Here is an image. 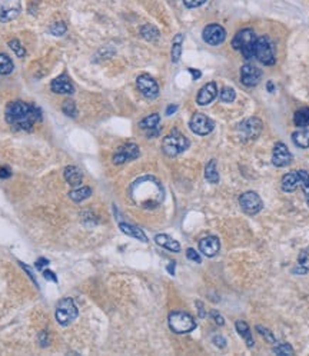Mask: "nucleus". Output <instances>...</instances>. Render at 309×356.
Returning a JSON list of instances; mask_svg holds the SVG:
<instances>
[{"instance_id":"nucleus-1","label":"nucleus","mask_w":309,"mask_h":356,"mask_svg":"<svg viewBox=\"0 0 309 356\" xmlns=\"http://www.w3.org/2000/svg\"><path fill=\"white\" fill-rule=\"evenodd\" d=\"M130 199L143 209L157 208L165 198V190L154 176H143L130 186Z\"/></svg>"},{"instance_id":"nucleus-2","label":"nucleus","mask_w":309,"mask_h":356,"mask_svg":"<svg viewBox=\"0 0 309 356\" xmlns=\"http://www.w3.org/2000/svg\"><path fill=\"white\" fill-rule=\"evenodd\" d=\"M40 119V109L25 102H12L6 107V122L16 130H32Z\"/></svg>"},{"instance_id":"nucleus-3","label":"nucleus","mask_w":309,"mask_h":356,"mask_svg":"<svg viewBox=\"0 0 309 356\" xmlns=\"http://www.w3.org/2000/svg\"><path fill=\"white\" fill-rule=\"evenodd\" d=\"M256 42V36L252 29H243L236 33V36L232 40V46L235 50H239L245 59H252L253 47Z\"/></svg>"},{"instance_id":"nucleus-4","label":"nucleus","mask_w":309,"mask_h":356,"mask_svg":"<svg viewBox=\"0 0 309 356\" xmlns=\"http://www.w3.org/2000/svg\"><path fill=\"white\" fill-rule=\"evenodd\" d=\"M189 147V141L186 136H183L181 132L173 130L172 133H169L168 136L163 139L162 142V149L165 152V155L168 156H178L179 153L185 152Z\"/></svg>"},{"instance_id":"nucleus-5","label":"nucleus","mask_w":309,"mask_h":356,"mask_svg":"<svg viewBox=\"0 0 309 356\" xmlns=\"http://www.w3.org/2000/svg\"><path fill=\"white\" fill-rule=\"evenodd\" d=\"M168 323L175 333H189L196 328L195 319L186 312H172L169 315Z\"/></svg>"},{"instance_id":"nucleus-6","label":"nucleus","mask_w":309,"mask_h":356,"mask_svg":"<svg viewBox=\"0 0 309 356\" xmlns=\"http://www.w3.org/2000/svg\"><path fill=\"white\" fill-rule=\"evenodd\" d=\"M253 56L256 57L261 63L267 65V66H272L276 62L275 57V52H273V46L269 40V37L262 36L258 37L255 42V47H253Z\"/></svg>"},{"instance_id":"nucleus-7","label":"nucleus","mask_w":309,"mask_h":356,"mask_svg":"<svg viewBox=\"0 0 309 356\" xmlns=\"http://www.w3.org/2000/svg\"><path fill=\"white\" fill-rule=\"evenodd\" d=\"M76 318H77V308L71 298L63 299L57 305L56 319L62 326L72 323Z\"/></svg>"},{"instance_id":"nucleus-8","label":"nucleus","mask_w":309,"mask_h":356,"mask_svg":"<svg viewBox=\"0 0 309 356\" xmlns=\"http://www.w3.org/2000/svg\"><path fill=\"white\" fill-rule=\"evenodd\" d=\"M262 132V122L258 117H249L239 125V136L243 142L255 141Z\"/></svg>"},{"instance_id":"nucleus-9","label":"nucleus","mask_w":309,"mask_h":356,"mask_svg":"<svg viewBox=\"0 0 309 356\" xmlns=\"http://www.w3.org/2000/svg\"><path fill=\"white\" fill-rule=\"evenodd\" d=\"M239 205H240L242 211L248 214H256L258 212H261L262 208H264L262 199L255 192H245L239 198Z\"/></svg>"},{"instance_id":"nucleus-10","label":"nucleus","mask_w":309,"mask_h":356,"mask_svg":"<svg viewBox=\"0 0 309 356\" xmlns=\"http://www.w3.org/2000/svg\"><path fill=\"white\" fill-rule=\"evenodd\" d=\"M189 126L193 133H196L199 136H205V135H209L213 130L215 123L203 113H195L189 122Z\"/></svg>"},{"instance_id":"nucleus-11","label":"nucleus","mask_w":309,"mask_h":356,"mask_svg":"<svg viewBox=\"0 0 309 356\" xmlns=\"http://www.w3.org/2000/svg\"><path fill=\"white\" fill-rule=\"evenodd\" d=\"M136 86L142 95L148 99H154L159 96V86L154 77L149 74H141L136 79Z\"/></svg>"},{"instance_id":"nucleus-12","label":"nucleus","mask_w":309,"mask_h":356,"mask_svg":"<svg viewBox=\"0 0 309 356\" xmlns=\"http://www.w3.org/2000/svg\"><path fill=\"white\" fill-rule=\"evenodd\" d=\"M139 155H141V150H139L138 144L126 143V144L117 147L116 153L113 155V163L115 165H122L125 162H129V160H133V159L139 157Z\"/></svg>"},{"instance_id":"nucleus-13","label":"nucleus","mask_w":309,"mask_h":356,"mask_svg":"<svg viewBox=\"0 0 309 356\" xmlns=\"http://www.w3.org/2000/svg\"><path fill=\"white\" fill-rule=\"evenodd\" d=\"M202 37L211 46H219L221 43L225 42L226 30L221 25H208L203 29Z\"/></svg>"},{"instance_id":"nucleus-14","label":"nucleus","mask_w":309,"mask_h":356,"mask_svg":"<svg viewBox=\"0 0 309 356\" xmlns=\"http://www.w3.org/2000/svg\"><path fill=\"white\" fill-rule=\"evenodd\" d=\"M22 10L20 0H0V22H10Z\"/></svg>"},{"instance_id":"nucleus-15","label":"nucleus","mask_w":309,"mask_h":356,"mask_svg":"<svg viewBox=\"0 0 309 356\" xmlns=\"http://www.w3.org/2000/svg\"><path fill=\"white\" fill-rule=\"evenodd\" d=\"M261 79H262V71L258 69L256 66L246 63L240 68V82L245 86L248 87L256 86L261 82Z\"/></svg>"},{"instance_id":"nucleus-16","label":"nucleus","mask_w":309,"mask_h":356,"mask_svg":"<svg viewBox=\"0 0 309 356\" xmlns=\"http://www.w3.org/2000/svg\"><path fill=\"white\" fill-rule=\"evenodd\" d=\"M292 162V153L288 150L286 144L282 142H278L273 147V153H272V163L276 168H285Z\"/></svg>"},{"instance_id":"nucleus-17","label":"nucleus","mask_w":309,"mask_h":356,"mask_svg":"<svg viewBox=\"0 0 309 356\" xmlns=\"http://www.w3.org/2000/svg\"><path fill=\"white\" fill-rule=\"evenodd\" d=\"M216 96H218L216 83H215V82H209V83H206V85L199 90V93H197L196 96V103L200 105V106H206V105L212 103Z\"/></svg>"},{"instance_id":"nucleus-18","label":"nucleus","mask_w":309,"mask_h":356,"mask_svg":"<svg viewBox=\"0 0 309 356\" xmlns=\"http://www.w3.org/2000/svg\"><path fill=\"white\" fill-rule=\"evenodd\" d=\"M221 249V243L219 239L215 238V236H208V238H203L200 242H199V250L208 257H213L215 255H218Z\"/></svg>"},{"instance_id":"nucleus-19","label":"nucleus","mask_w":309,"mask_h":356,"mask_svg":"<svg viewBox=\"0 0 309 356\" xmlns=\"http://www.w3.org/2000/svg\"><path fill=\"white\" fill-rule=\"evenodd\" d=\"M50 89L57 93V95H72L73 93V85L69 80V77L66 74H60L52 82Z\"/></svg>"},{"instance_id":"nucleus-20","label":"nucleus","mask_w":309,"mask_h":356,"mask_svg":"<svg viewBox=\"0 0 309 356\" xmlns=\"http://www.w3.org/2000/svg\"><path fill=\"white\" fill-rule=\"evenodd\" d=\"M154 242L157 243L159 246H162V248L170 250V252H175V253L181 252V245H179V242L175 241L173 238L168 236V235H156Z\"/></svg>"},{"instance_id":"nucleus-21","label":"nucleus","mask_w":309,"mask_h":356,"mask_svg":"<svg viewBox=\"0 0 309 356\" xmlns=\"http://www.w3.org/2000/svg\"><path fill=\"white\" fill-rule=\"evenodd\" d=\"M65 179L71 186H79L83 180V175L76 166H68L65 169Z\"/></svg>"},{"instance_id":"nucleus-22","label":"nucleus","mask_w":309,"mask_h":356,"mask_svg":"<svg viewBox=\"0 0 309 356\" xmlns=\"http://www.w3.org/2000/svg\"><path fill=\"white\" fill-rule=\"evenodd\" d=\"M119 228H120V230H122L123 233H126L127 236H132V238H135V239H139L142 242H148L146 235H145L143 230L138 228V226H133V225H129V223H120Z\"/></svg>"},{"instance_id":"nucleus-23","label":"nucleus","mask_w":309,"mask_h":356,"mask_svg":"<svg viewBox=\"0 0 309 356\" xmlns=\"http://www.w3.org/2000/svg\"><path fill=\"white\" fill-rule=\"evenodd\" d=\"M281 186L282 190H285V192H294V190H296V187L299 186V179H298L296 172L285 175V176L282 178Z\"/></svg>"},{"instance_id":"nucleus-24","label":"nucleus","mask_w":309,"mask_h":356,"mask_svg":"<svg viewBox=\"0 0 309 356\" xmlns=\"http://www.w3.org/2000/svg\"><path fill=\"white\" fill-rule=\"evenodd\" d=\"M292 141L298 147H309V129H299L292 133Z\"/></svg>"},{"instance_id":"nucleus-25","label":"nucleus","mask_w":309,"mask_h":356,"mask_svg":"<svg viewBox=\"0 0 309 356\" xmlns=\"http://www.w3.org/2000/svg\"><path fill=\"white\" fill-rule=\"evenodd\" d=\"M294 123L298 128L309 126V107H302V109L296 110L294 114Z\"/></svg>"},{"instance_id":"nucleus-26","label":"nucleus","mask_w":309,"mask_h":356,"mask_svg":"<svg viewBox=\"0 0 309 356\" xmlns=\"http://www.w3.org/2000/svg\"><path fill=\"white\" fill-rule=\"evenodd\" d=\"M205 178L209 183H218L219 182V173L216 169V160L212 159L205 168Z\"/></svg>"},{"instance_id":"nucleus-27","label":"nucleus","mask_w":309,"mask_h":356,"mask_svg":"<svg viewBox=\"0 0 309 356\" xmlns=\"http://www.w3.org/2000/svg\"><path fill=\"white\" fill-rule=\"evenodd\" d=\"M90 195H92V189H90V187H86V186L73 189V190L69 192V198H71L73 202H82V200L90 198Z\"/></svg>"},{"instance_id":"nucleus-28","label":"nucleus","mask_w":309,"mask_h":356,"mask_svg":"<svg viewBox=\"0 0 309 356\" xmlns=\"http://www.w3.org/2000/svg\"><path fill=\"white\" fill-rule=\"evenodd\" d=\"M236 330L238 333L248 343V348H252L253 346V339H252V333H251V329L249 326L246 325V322H242V320H238L236 322Z\"/></svg>"},{"instance_id":"nucleus-29","label":"nucleus","mask_w":309,"mask_h":356,"mask_svg":"<svg viewBox=\"0 0 309 356\" xmlns=\"http://www.w3.org/2000/svg\"><path fill=\"white\" fill-rule=\"evenodd\" d=\"M182 40L183 36L179 33L176 35V37L173 39V46H172V62L173 63H178L181 55H182Z\"/></svg>"},{"instance_id":"nucleus-30","label":"nucleus","mask_w":309,"mask_h":356,"mask_svg":"<svg viewBox=\"0 0 309 356\" xmlns=\"http://www.w3.org/2000/svg\"><path fill=\"white\" fill-rule=\"evenodd\" d=\"M298 179H299V186L302 187L304 193H305V199L309 206V173L307 171H296Z\"/></svg>"},{"instance_id":"nucleus-31","label":"nucleus","mask_w":309,"mask_h":356,"mask_svg":"<svg viewBox=\"0 0 309 356\" xmlns=\"http://www.w3.org/2000/svg\"><path fill=\"white\" fill-rule=\"evenodd\" d=\"M159 122H160V116H159L157 113H152V114H149V116H146V117L142 120L141 123H139V126H141L142 129L152 130V129L157 128Z\"/></svg>"},{"instance_id":"nucleus-32","label":"nucleus","mask_w":309,"mask_h":356,"mask_svg":"<svg viewBox=\"0 0 309 356\" xmlns=\"http://www.w3.org/2000/svg\"><path fill=\"white\" fill-rule=\"evenodd\" d=\"M14 66L12 59L6 55H0V74H10L13 71Z\"/></svg>"},{"instance_id":"nucleus-33","label":"nucleus","mask_w":309,"mask_h":356,"mask_svg":"<svg viewBox=\"0 0 309 356\" xmlns=\"http://www.w3.org/2000/svg\"><path fill=\"white\" fill-rule=\"evenodd\" d=\"M141 35L146 40H156L159 37V30L152 25H145V26H142Z\"/></svg>"},{"instance_id":"nucleus-34","label":"nucleus","mask_w":309,"mask_h":356,"mask_svg":"<svg viewBox=\"0 0 309 356\" xmlns=\"http://www.w3.org/2000/svg\"><path fill=\"white\" fill-rule=\"evenodd\" d=\"M298 266L302 271H309V246L299 253V256H298Z\"/></svg>"},{"instance_id":"nucleus-35","label":"nucleus","mask_w":309,"mask_h":356,"mask_svg":"<svg viewBox=\"0 0 309 356\" xmlns=\"http://www.w3.org/2000/svg\"><path fill=\"white\" fill-rule=\"evenodd\" d=\"M219 98L222 102H225V103H231V102H233L235 98H236V92L232 89V87H224L222 90H221V93H219Z\"/></svg>"},{"instance_id":"nucleus-36","label":"nucleus","mask_w":309,"mask_h":356,"mask_svg":"<svg viewBox=\"0 0 309 356\" xmlns=\"http://www.w3.org/2000/svg\"><path fill=\"white\" fill-rule=\"evenodd\" d=\"M273 354L276 355H294V349L289 343H281L273 348Z\"/></svg>"},{"instance_id":"nucleus-37","label":"nucleus","mask_w":309,"mask_h":356,"mask_svg":"<svg viewBox=\"0 0 309 356\" xmlns=\"http://www.w3.org/2000/svg\"><path fill=\"white\" fill-rule=\"evenodd\" d=\"M50 33L53 35V36H63L65 33H66V25L63 23V22H56V23H53L52 26H50Z\"/></svg>"},{"instance_id":"nucleus-38","label":"nucleus","mask_w":309,"mask_h":356,"mask_svg":"<svg viewBox=\"0 0 309 356\" xmlns=\"http://www.w3.org/2000/svg\"><path fill=\"white\" fill-rule=\"evenodd\" d=\"M9 46H10V49H12L14 53H16V56H17V57H25V56H26V50L23 49V46L20 44V42H19V40H16V39H12V40L9 42Z\"/></svg>"},{"instance_id":"nucleus-39","label":"nucleus","mask_w":309,"mask_h":356,"mask_svg":"<svg viewBox=\"0 0 309 356\" xmlns=\"http://www.w3.org/2000/svg\"><path fill=\"white\" fill-rule=\"evenodd\" d=\"M62 110L65 112V114H68V116H71V117H75V116H76V105H75V102H73V100H66V102L63 103Z\"/></svg>"},{"instance_id":"nucleus-40","label":"nucleus","mask_w":309,"mask_h":356,"mask_svg":"<svg viewBox=\"0 0 309 356\" xmlns=\"http://www.w3.org/2000/svg\"><path fill=\"white\" fill-rule=\"evenodd\" d=\"M205 3H206V0H183V4L188 9H195V7H199Z\"/></svg>"},{"instance_id":"nucleus-41","label":"nucleus","mask_w":309,"mask_h":356,"mask_svg":"<svg viewBox=\"0 0 309 356\" xmlns=\"http://www.w3.org/2000/svg\"><path fill=\"white\" fill-rule=\"evenodd\" d=\"M256 330H258V332H259L262 336H265L269 342H275V338H273V335H272V332H270L269 329L262 328V326H259V325H258V326H256Z\"/></svg>"},{"instance_id":"nucleus-42","label":"nucleus","mask_w":309,"mask_h":356,"mask_svg":"<svg viewBox=\"0 0 309 356\" xmlns=\"http://www.w3.org/2000/svg\"><path fill=\"white\" fill-rule=\"evenodd\" d=\"M186 256L189 260H193V262H196V263H200L202 262V259L199 256V253H197L196 250H193V249H188L186 250Z\"/></svg>"},{"instance_id":"nucleus-43","label":"nucleus","mask_w":309,"mask_h":356,"mask_svg":"<svg viewBox=\"0 0 309 356\" xmlns=\"http://www.w3.org/2000/svg\"><path fill=\"white\" fill-rule=\"evenodd\" d=\"M43 278L47 279V281H50V282H57L56 275L50 271H43Z\"/></svg>"},{"instance_id":"nucleus-44","label":"nucleus","mask_w":309,"mask_h":356,"mask_svg":"<svg viewBox=\"0 0 309 356\" xmlns=\"http://www.w3.org/2000/svg\"><path fill=\"white\" fill-rule=\"evenodd\" d=\"M10 169L9 168H6V166H0V179H7V178H10Z\"/></svg>"},{"instance_id":"nucleus-45","label":"nucleus","mask_w":309,"mask_h":356,"mask_svg":"<svg viewBox=\"0 0 309 356\" xmlns=\"http://www.w3.org/2000/svg\"><path fill=\"white\" fill-rule=\"evenodd\" d=\"M211 315H212V318L215 319V322H216L218 325H221V326H222V325L225 323V320H224V318H222L221 315H218V312H215V311H213V312H212Z\"/></svg>"},{"instance_id":"nucleus-46","label":"nucleus","mask_w":309,"mask_h":356,"mask_svg":"<svg viewBox=\"0 0 309 356\" xmlns=\"http://www.w3.org/2000/svg\"><path fill=\"white\" fill-rule=\"evenodd\" d=\"M213 343H215L216 346H219V348H225L226 341L222 336H215V338H213Z\"/></svg>"},{"instance_id":"nucleus-47","label":"nucleus","mask_w":309,"mask_h":356,"mask_svg":"<svg viewBox=\"0 0 309 356\" xmlns=\"http://www.w3.org/2000/svg\"><path fill=\"white\" fill-rule=\"evenodd\" d=\"M39 341H40V345L42 346H47V332H40V335H39Z\"/></svg>"},{"instance_id":"nucleus-48","label":"nucleus","mask_w":309,"mask_h":356,"mask_svg":"<svg viewBox=\"0 0 309 356\" xmlns=\"http://www.w3.org/2000/svg\"><path fill=\"white\" fill-rule=\"evenodd\" d=\"M46 265H49V260H47V259H39V260L36 262L38 269H42V266H46Z\"/></svg>"},{"instance_id":"nucleus-49","label":"nucleus","mask_w":309,"mask_h":356,"mask_svg":"<svg viewBox=\"0 0 309 356\" xmlns=\"http://www.w3.org/2000/svg\"><path fill=\"white\" fill-rule=\"evenodd\" d=\"M196 305L197 308H199V316H200V318H205L206 314H205V308H203V305H202L200 302H196Z\"/></svg>"},{"instance_id":"nucleus-50","label":"nucleus","mask_w":309,"mask_h":356,"mask_svg":"<svg viewBox=\"0 0 309 356\" xmlns=\"http://www.w3.org/2000/svg\"><path fill=\"white\" fill-rule=\"evenodd\" d=\"M176 110H178V106H176V105H172V106H169L168 109H166V114H168V116H170V114L175 113Z\"/></svg>"},{"instance_id":"nucleus-51","label":"nucleus","mask_w":309,"mask_h":356,"mask_svg":"<svg viewBox=\"0 0 309 356\" xmlns=\"http://www.w3.org/2000/svg\"><path fill=\"white\" fill-rule=\"evenodd\" d=\"M189 71L192 73V76H193V79H195V80H197V79H199V77L202 76V73H200L199 71H196V69H192V68H191V69H189Z\"/></svg>"},{"instance_id":"nucleus-52","label":"nucleus","mask_w":309,"mask_h":356,"mask_svg":"<svg viewBox=\"0 0 309 356\" xmlns=\"http://www.w3.org/2000/svg\"><path fill=\"white\" fill-rule=\"evenodd\" d=\"M168 272L170 275H175V262H170V265L168 266Z\"/></svg>"},{"instance_id":"nucleus-53","label":"nucleus","mask_w":309,"mask_h":356,"mask_svg":"<svg viewBox=\"0 0 309 356\" xmlns=\"http://www.w3.org/2000/svg\"><path fill=\"white\" fill-rule=\"evenodd\" d=\"M268 90H269V93H272V92L275 90V87H273V83H272V82H268Z\"/></svg>"}]
</instances>
